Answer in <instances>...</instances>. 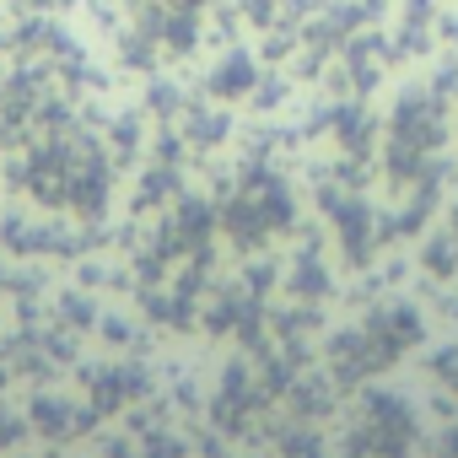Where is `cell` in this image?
<instances>
[{
  "instance_id": "6da1fadb",
  "label": "cell",
  "mask_w": 458,
  "mask_h": 458,
  "mask_svg": "<svg viewBox=\"0 0 458 458\" xmlns=\"http://www.w3.org/2000/svg\"><path fill=\"white\" fill-rule=\"evenodd\" d=\"M210 87H216L221 98H238V92H249V87H254V60H249V55H226V65L210 76Z\"/></svg>"
},
{
  "instance_id": "7a4b0ae2",
  "label": "cell",
  "mask_w": 458,
  "mask_h": 458,
  "mask_svg": "<svg viewBox=\"0 0 458 458\" xmlns=\"http://www.w3.org/2000/svg\"><path fill=\"white\" fill-rule=\"evenodd\" d=\"M28 6H44V12H55V6H71V0H28Z\"/></svg>"
}]
</instances>
